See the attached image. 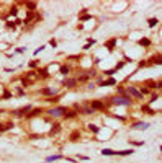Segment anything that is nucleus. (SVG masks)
Masks as SVG:
<instances>
[{
	"instance_id": "6e6552de",
	"label": "nucleus",
	"mask_w": 162,
	"mask_h": 163,
	"mask_svg": "<svg viewBox=\"0 0 162 163\" xmlns=\"http://www.w3.org/2000/svg\"><path fill=\"white\" fill-rule=\"evenodd\" d=\"M75 83H77V80H74V78L64 82V85H66V87H69V88H74V87H75Z\"/></svg>"
},
{
	"instance_id": "423d86ee",
	"label": "nucleus",
	"mask_w": 162,
	"mask_h": 163,
	"mask_svg": "<svg viewBox=\"0 0 162 163\" xmlns=\"http://www.w3.org/2000/svg\"><path fill=\"white\" fill-rule=\"evenodd\" d=\"M134 153V150L131 148V150H120V152H115V155H120V157H126V155H131Z\"/></svg>"
},
{
	"instance_id": "1a4fd4ad",
	"label": "nucleus",
	"mask_w": 162,
	"mask_h": 163,
	"mask_svg": "<svg viewBox=\"0 0 162 163\" xmlns=\"http://www.w3.org/2000/svg\"><path fill=\"white\" fill-rule=\"evenodd\" d=\"M54 93H56V90H51V88H44L43 90V95H46V96H51Z\"/></svg>"
},
{
	"instance_id": "4be33fe9",
	"label": "nucleus",
	"mask_w": 162,
	"mask_h": 163,
	"mask_svg": "<svg viewBox=\"0 0 162 163\" xmlns=\"http://www.w3.org/2000/svg\"><path fill=\"white\" fill-rule=\"evenodd\" d=\"M143 111H146V113H149V114H152V109L149 108V106H143Z\"/></svg>"
},
{
	"instance_id": "2eb2a0df",
	"label": "nucleus",
	"mask_w": 162,
	"mask_h": 163,
	"mask_svg": "<svg viewBox=\"0 0 162 163\" xmlns=\"http://www.w3.org/2000/svg\"><path fill=\"white\" fill-rule=\"evenodd\" d=\"M115 44H116V39H111V41H108L107 47H108V49H113V47H115Z\"/></svg>"
},
{
	"instance_id": "ddd939ff",
	"label": "nucleus",
	"mask_w": 162,
	"mask_h": 163,
	"mask_svg": "<svg viewBox=\"0 0 162 163\" xmlns=\"http://www.w3.org/2000/svg\"><path fill=\"white\" fill-rule=\"evenodd\" d=\"M38 75H41V78H46L48 77V70L46 69H41V70H38Z\"/></svg>"
},
{
	"instance_id": "0eeeda50",
	"label": "nucleus",
	"mask_w": 162,
	"mask_h": 163,
	"mask_svg": "<svg viewBox=\"0 0 162 163\" xmlns=\"http://www.w3.org/2000/svg\"><path fill=\"white\" fill-rule=\"evenodd\" d=\"M92 109H103V103L102 101H92Z\"/></svg>"
},
{
	"instance_id": "b1692460",
	"label": "nucleus",
	"mask_w": 162,
	"mask_h": 163,
	"mask_svg": "<svg viewBox=\"0 0 162 163\" xmlns=\"http://www.w3.org/2000/svg\"><path fill=\"white\" fill-rule=\"evenodd\" d=\"M147 93H149V90H147L146 87H143V88H141V95H147Z\"/></svg>"
},
{
	"instance_id": "cd10ccee",
	"label": "nucleus",
	"mask_w": 162,
	"mask_h": 163,
	"mask_svg": "<svg viewBox=\"0 0 162 163\" xmlns=\"http://www.w3.org/2000/svg\"><path fill=\"white\" fill-rule=\"evenodd\" d=\"M17 11H18V8H17V7H13V8H12V11H10V13H12V15H17Z\"/></svg>"
},
{
	"instance_id": "7c9ffc66",
	"label": "nucleus",
	"mask_w": 162,
	"mask_h": 163,
	"mask_svg": "<svg viewBox=\"0 0 162 163\" xmlns=\"http://www.w3.org/2000/svg\"><path fill=\"white\" fill-rule=\"evenodd\" d=\"M105 73H107V75H113V73H115V70H107Z\"/></svg>"
},
{
	"instance_id": "393cba45",
	"label": "nucleus",
	"mask_w": 162,
	"mask_h": 163,
	"mask_svg": "<svg viewBox=\"0 0 162 163\" xmlns=\"http://www.w3.org/2000/svg\"><path fill=\"white\" fill-rule=\"evenodd\" d=\"M123 65H125V62H120L116 65V69H115V72H116V70H120V69H123Z\"/></svg>"
},
{
	"instance_id": "4468645a",
	"label": "nucleus",
	"mask_w": 162,
	"mask_h": 163,
	"mask_svg": "<svg viewBox=\"0 0 162 163\" xmlns=\"http://www.w3.org/2000/svg\"><path fill=\"white\" fill-rule=\"evenodd\" d=\"M102 153L110 157V155H115V152H113V150H110V148H103V150H102Z\"/></svg>"
},
{
	"instance_id": "c756f323",
	"label": "nucleus",
	"mask_w": 162,
	"mask_h": 163,
	"mask_svg": "<svg viewBox=\"0 0 162 163\" xmlns=\"http://www.w3.org/2000/svg\"><path fill=\"white\" fill-rule=\"evenodd\" d=\"M66 116H67V118H74V116H75V113H66Z\"/></svg>"
},
{
	"instance_id": "bb28decb",
	"label": "nucleus",
	"mask_w": 162,
	"mask_h": 163,
	"mask_svg": "<svg viewBox=\"0 0 162 163\" xmlns=\"http://www.w3.org/2000/svg\"><path fill=\"white\" fill-rule=\"evenodd\" d=\"M87 78H89V75H82L80 78H79V82H85V80H87Z\"/></svg>"
},
{
	"instance_id": "6ab92c4d",
	"label": "nucleus",
	"mask_w": 162,
	"mask_h": 163,
	"mask_svg": "<svg viewBox=\"0 0 162 163\" xmlns=\"http://www.w3.org/2000/svg\"><path fill=\"white\" fill-rule=\"evenodd\" d=\"M59 158H62L61 155H54V157H49L48 158V162H56V160H59Z\"/></svg>"
},
{
	"instance_id": "9b49d317",
	"label": "nucleus",
	"mask_w": 162,
	"mask_h": 163,
	"mask_svg": "<svg viewBox=\"0 0 162 163\" xmlns=\"http://www.w3.org/2000/svg\"><path fill=\"white\" fill-rule=\"evenodd\" d=\"M139 44H141V46H149V44H151V41H149L147 38H143V39H139Z\"/></svg>"
},
{
	"instance_id": "f3484780",
	"label": "nucleus",
	"mask_w": 162,
	"mask_h": 163,
	"mask_svg": "<svg viewBox=\"0 0 162 163\" xmlns=\"http://www.w3.org/2000/svg\"><path fill=\"white\" fill-rule=\"evenodd\" d=\"M89 129L92 130V132H95V134H98V130H100L98 127H97V126H93V124H90V126H89Z\"/></svg>"
},
{
	"instance_id": "7ed1b4c3",
	"label": "nucleus",
	"mask_w": 162,
	"mask_h": 163,
	"mask_svg": "<svg viewBox=\"0 0 162 163\" xmlns=\"http://www.w3.org/2000/svg\"><path fill=\"white\" fill-rule=\"evenodd\" d=\"M31 111V106H23V108H20L15 111V114L17 116H23V114H26V113H30Z\"/></svg>"
},
{
	"instance_id": "f03ea898",
	"label": "nucleus",
	"mask_w": 162,
	"mask_h": 163,
	"mask_svg": "<svg viewBox=\"0 0 162 163\" xmlns=\"http://www.w3.org/2000/svg\"><path fill=\"white\" fill-rule=\"evenodd\" d=\"M66 108H62V106H57V108H53V109H49V114L51 116H54V118H57V116H66Z\"/></svg>"
},
{
	"instance_id": "2f4dec72",
	"label": "nucleus",
	"mask_w": 162,
	"mask_h": 163,
	"mask_svg": "<svg viewBox=\"0 0 162 163\" xmlns=\"http://www.w3.org/2000/svg\"><path fill=\"white\" fill-rule=\"evenodd\" d=\"M161 152H162V147H161Z\"/></svg>"
},
{
	"instance_id": "a211bd4d",
	"label": "nucleus",
	"mask_w": 162,
	"mask_h": 163,
	"mask_svg": "<svg viewBox=\"0 0 162 163\" xmlns=\"http://www.w3.org/2000/svg\"><path fill=\"white\" fill-rule=\"evenodd\" d=\"M26 8L35 10V8H36V3H35V2H28V3H26Z\"/></svg>"
},
{
	"instance_id": "f8f14e48",
	"label": "nucleus",
	"mask_w": 162,
	"mask_h": 163,
	"mask_svg": "<svg viewBox=\"0 0 162 163\" xmlns=\"http://www.w3.org/2000/svg\"><path fill=\"white\" fill-rule=\"evenodd\" d=\"M59 72H61V75H67V73H69V67H66V65H62V67L59 69Z\"/></svg>"
},
{
	"instance_id": "39448f33",
	"label": "nucleus",
	"mask_w": 162,
	"mask_h": 163,
	"mask_svg": "<svg viewBox=\"0 0 162 163\" xmlns=\"http://www.w3.org/2000/svg\"><path fill=\"white\" fill-rule=\"evenodd\" d=\"M133 129H147L149 127V122H136V124H133Z\"/></svg>"
},
{
	"instance_id": "20e7f679",
	"label": "nucleus",
	"mask_w": 162,
	"mask_h": 163,
	"mask_svg": "<svg viewBox=\"0 0 162 163\" xmlns=\"http://www.w3.org/2000/svg\"><path fill=\"white\" fill-rule=\"evenodd\" d=\"M128 93H129V95H133V96H136V98H143L141 91H138L134 87H129V88H128Z\"/></svg>"
},
{
	"instance_id": "f257e3e1",
	"label": "nucleus",
	"mask_w": 162,
	"mask_h": 163,
	"mask_svg": "<svg viewBox=\"0 0 162 163\" xmlns=\"http://www.w3.org/2000/svg\"><path fill=\"white\" fill-rule=\"evenodd\" d=\"M111 101L113 104H120V106H131V100L128 96H115Z\"/></svg>"
},
{
	"instance_id": "9d476101",
	"label": "nucleus",
	"mask_w": 162,
	"mask_h": 163,
	"mask_svg": "<svg viewBox=\"0 0 162 163\" xmlns=\"http://www.w3.org/2000/svg\"><path fill=\"white\" fill-rule=\"evenodd\" d=\"M100 85H116V82H115V78H110L107 82H100Z\"/></svg>"
},
{
	"instance_id": "aec40b11",
	"label": "nucleus",
	"mask_w": 162,
	"mask_h": 163,
	"mask_svg": "<svg viewBox=\"0 0 162 163\" xmlns=\"http://www.w3.org/2000/svg\"><path fill=\"white\" fill-rule=\"evenodd\" d=\"M151 62H154V64H162V55H159V57H154Z\"/></svg>"
},
{
	"instance_id": "c85d7f7f",
	"label": "nucleus",
	"mask_w": 162,
	"mask_h": 163,
	"mask_svg": "<svg viewBox=\"0 0 162 163\" xmlns=\"http://www.w3.org/2000/svg\"><path fill=\"white\" fill-rule=\"evenodd\" d=\"M10 96H12V93H8V91H5V93H3V98H10Z\"/></svg>"
},
{
	"instance_id": "dca6fc26",
	"label": "nucleus",
	"mask_w": 162,
	"mask_h": 163,
	"mask_svg": "<svg viewBox=\"0 0 162 163\" xmlns=\"http://www.w3.org/2000/svg\"><path fill=\"white\" fill-rule=\"evenodd\" d=\"M157 23H159V21H157V18H151V20H149V26H151V28H154Z\"/></svg>"
},
{
	"instance_id": "a878e982",
	"label": "nucleus",
	"mask_w": 162,
	"mask_h": 163,
	"mask_svg": "<svg viewBox=\"0 0 162 163\" xmlns=\"http://www.w3.org/2000/svg\"><path fill=\"white\" fill-rule=\"evenodd\" d=\"M146 85H149L151 88H156V83H154V82H146Z\"/></svg>"
},
{
	"instance_id": "5701e85b",
	"label": "nucleus",
	"mask_w": 162,
	"mask_h": 163,
	"mask_svg": "<svg viewBox=\"0 0 162 163\" xmlns=\"http://www.w3.org/2000/svg\"><path fill=\"white\" fill-rule=\"evenodd\" d=\"M57 130H59V124H56V126H54V129H51V134H56Z\"/></svg>"
},
{
	"instance_id": "412c9836",
	"label": "nucleus",
	"mask_w": 162,
	"mask_h": 163,
	"mask_svg": "<svg viewBox=\"0 0 162 163\" xmlns=\"http://www.w3.org/2000/svg\"><path fill=\"white\" fill-rule=\"evenodd\" d=\"M36 114H41V109H33V111L30 113V116H36Z\"/></svg>"
}]
</instances>
